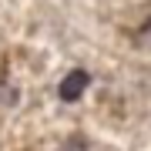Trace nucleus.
Returning <instances> with one entry per match:
<instances>
[{"mask_svg": "<svg viewBox=\"0 0 151 151\" xmlns=\"http://www.w3.org/2000/svg\"><path fill=\"white\" fill-rule=\"evenodd\" d=\"M87 84H91V74H87L84 67H74V70H67L64 81L57 84V97H60V101H67V104H74V101H81V97H84Z\"/></svg>", "mask_w": 151, "mask_h": 151, "instance_id": "f257e3e1", "label": "nucleus"}]
</instances>
